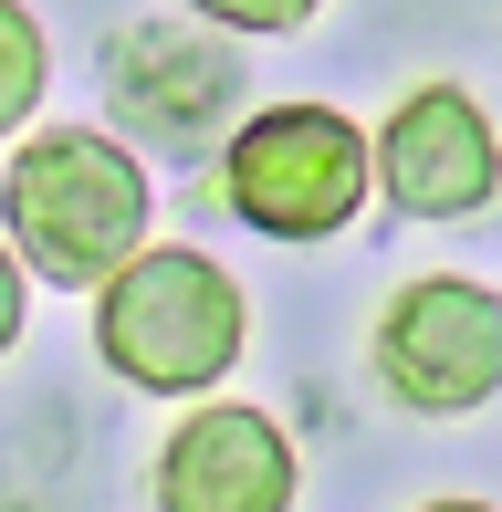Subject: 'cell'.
<instances>
[{"mask_svg":"<svg viewBox=\"0 0 502 512\" xmlns=\"http://www.w3.org/2000/svg\"><path fill=\"white\" fill-rule=\"evenodd\" d=\"M147 220H157L147 157L116 147L105 126H32L0 157V230L21 272L53 293H95L116 262H136Z\"/></svg>","mask_w":502,"mask_h":512,"instance_id":"6da1fadb","label":"cell"},{"mask_svg":"<svg viewBox=\"0 0 502 512\" xmlns=\"http://www.w3.org/2000/svg\"><path fill=\"white\" fill-rule=\"evenodd\" d=\"M251 345L241 283L189 241H147L95 283V356L147 398H210Z\"/></svg>","mask_w":502,"mask_h":512,"instance_id":"7a4b0ae2","label":"cell"},{"mask_svg":"<svg viewBox=\"0 0 502 512\" xmlns=\"http://www.w3.org/2000/svg\"><path fill=\"white\" fill-rule=\"evenodd\" d=\"M220 199L262 241H335L377 199V147L335 105H262L220 147Z\"/></svg>","mask_w":502,"mask_h":512,"instance_id":"3957f363","label":"cell"},{"mask_svg":"<svg viewBox=\"0 0 502 512\" xmlns=\"http://www.w3.org/2000/svg\"><path fill=\"white\" fill-rule=\"evenodd\" d=\"M377 387L419 418H471L502 398V293L471 272H419V283L387 293L377 335Z\"/></svg>","mask_w":502,"mask_h":512,"instance_id":"277c9868","label":"cell"},{"mask_svg":"<svg viewBox=\"0 0 502 512\" xmlns=\"http://www.w3.org/2000/svg\"><path fill=\"white\" fill-rule=\"evenodd\" d=\"M367 147H377V189L398 220H471V209L502 199V136H492L482 95L450 74L408 84Z\"/></svg>","mask_w":502,"mask_h":512,"instance_id":"5b68a950","label":"cell"},{"mask_svg":"<svg viewBox=\"0 0 502 512\" xmlns=\"http://www.w3.org/2000/svg\"><path fill=\"white\" fill-rule=\"evenodd\" d=\"M157 512H293V439L272 408L210 398L157 450Z\"/></svg>","mask_w":502,"mask_h":512,"instance_id":"8992f818","label":"cell"},{"mask_svg":"<svg viewBox=\"0 0 502 512\" xmlns=\"http://www.w3.org/2000/svg\"><path fill=\"white\" fill-rule=\"evenodd\" d=\"M42 84H53V42H42L32 0H0V147L42 115Z\"/></svg>","mask_w":502,"mask_h":512,"instance_id":"52a82bcc","label":"cell"},{"mask_svg":"<svg viewBox=\"0 0 502 512\" xmlns=\"http://www.w3.org/2000/svg\"><path fill=\"white\" fill-rule=\"evenodd\" d=\"M199 21H220V32H251V42H272V32H304L325 0H189Z\"/></svg>","mask_w":502,"mask_h":512,"instance_id":"ba28073f","label":"cell"},{"mask_svg":"<svg viewBox=\"0 0 502 512\" xmlns=\"http://www.w3.org/2000/svg\"><path fill=\"white\" fill-rule=\"evenodd\" d=\"M21 293H32V272H21V251L0 241V356L21 345Z\"/></svg>","mask_w":502,"mask_h":512,"instance_id":"9c48e42d","label":"cell"},{"mask_svg":"<svg viewBox=\"0 0 502 512\" xmlns=\"http://www.w3.org/2000/svg\"><path fill=\"white\" fill-rule=\"evenodd\" d=\"M419 512H492V502H461V492H450V502H419Z\"/></svg>","mask_w":502,"mask_h":512,"instance_id":"30bf717a","label":"cell"}]
</instances>
